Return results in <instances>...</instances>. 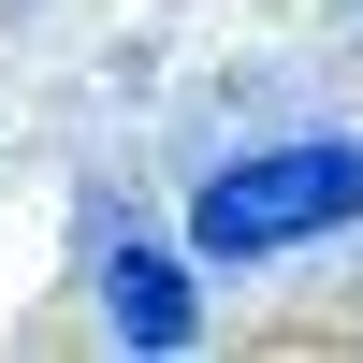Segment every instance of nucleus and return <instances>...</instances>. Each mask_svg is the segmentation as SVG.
Returning <instances> with one entry per match:
<instances>
[{
  "label": "nucleus",
  "mask_w": 363,
  "mask_h": 363,
  "mask_svg": "<svg viewBox=\"0 0 363 363\" xmlns=\"http://www.w3.org/2000/svg\"><path fill=\"white\" fill-rule=\"evenodd\" d=\"M349 218H363V131H291V145H247V160L203 174L174 247L203 277H247V262H291V247H320Z\"/></svg>",
  "instance_id": "obj_1"
},
{
  "label": "nucleus",
  "mask_w": 363,
  "mask_h": 363,
  "mask_svg": "<svg viewBox=\"0 0 363 363\" xmlns=\"http://www.w3.org/2000/svg\"><path fill=\"white\" fill-rule=\"evenodd\" d=\"M102 335H116V349H145V363H174V349L203 335V262L116 218V247H102Z\"/></svg>",
  "instance_id": "obj_2"
}]
</instances>
